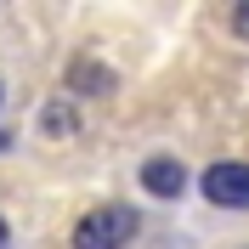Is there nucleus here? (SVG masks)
<instances>
[{
    "mask_svg": "<svg viewBox=\"0 0 249 249\" xmlns=\"http://www.w3.org/2000/svg\"><path fill=\"white\" fill-rule=\"evenodd\" d=\"M136 227H142V215L130 204H102L74 227V249H124L136 238Z\"/></svg>",
    "mask_w": 249,
    "mask_h": 249,
    "instance_id": "obj_1",
    "label": "nucleus"
},
{
    "mask_svg": "<svg viewBox=\"0 0 249 249\" xmlns=\"http://www.w3.org/2000/svg\"><path fill=\"white\" fill-rule=\"evenodd\" d=\"M198 187H204V198L221 204V210H249V164H238V159L210 164Z\"/></svg>",
    "mask_w": 249,
    "mask_h": 249,
    "instance_id": "obj_2",
    "label": "nucleus"
},
{
    "mask_svg": "<svg viewBox=\"0 0 249 249\" xmlns=\"http://www.w3.org/2000/svg\"><path fill=\"white\" fill-rule=\"evenodd\" d=\"M142 187H147L153 198H181L187 193V170L176 159H147V164H142Z\"/></svg>",
    "mask_w": 249,
    "mask_h": 249,
    "instance_id": "obj_3",
    "label": "nucleus"
},
{
    "mask_svg": "<svg viewBox=\"0 0 249 249\" xmlns=\"http://www.w3.org/2000/svg\"><path fill=\"white\" fill-rule=\"evenodd\" d=\"M74 85H85L91 96H102V91L113 85V74H108V68H96V62H79V68H74Z\"/></svg>",
    "mask_w": 249,
    "mask_h": 249,
    "instance_id": "obj_4",
    "label": "nucleus"
},
{
    "mask_svg": "<svg viewBox=\"0 0 249 249\" xmlns=\"http://www.w3.org/2000/svg\"><path fill=\"white\" fill-rule=\"evenodd\" d=\"M232 29H238V34L249 40V6H238V12H232Z\"/></svg>",
    "mask_w": 249,
    "mask_h": 249,
    "instance_id": "obj_5",
    "label": "nucleus"
},
{
    "mask_svg": "<svg viewBox=\"0 0 249 249\" xmlns=\"http://www.w3.org/2000/svg\"><path fill=\"white\" fill-rule=\"evenodd\" d=\"M6 238H12V232H6V221H0V249H6Z\"/></svg>",
    "mask_w": 249,
    "mask_h": 249,
    "instance_id": "obj_6",
    "label": "nucleus"
},
{
    "mask_svg": "<svg viewBox=\"0 0 249 249\" xmlns=\"http://www.w3.org/2000/svg\"><path fill=\"white\" fill-rule=\"evenodd\" d=\"M0 96H6V91H0Z\"/></svg>",
    "mask_w": 249,
    "mask_h": 249,
    "instance_id": "obj_7",
    "label": "nucleus"
}]
</instances>
